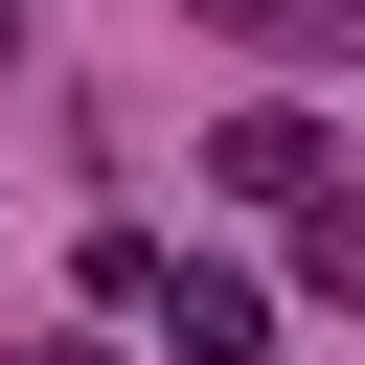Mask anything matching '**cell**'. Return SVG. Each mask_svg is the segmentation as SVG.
I'll return each mask as SVG.
<instances>
[{
	"mask_svg": "<svg viewBox=\"0 0 365 365\" xmlns=\"http://www.w3.org/2000/svg\"><path fill=\"white\" fill-rule=\"evenodd\" d=\"M137 319H160V365H251V342H274V297H251L228 251H160V274H137Z\"/></svg>",
	"mask_w": 365,
	"mask_h": 365,
	"instance_id": "6da1fadb",
	"label": "cell"
},
{
	"mask_svg": "<svg viewBox=\"0 0 365 365\" xmlns=\"http://www.w3.org/2000/svg\"><path fill=\"white\" fill-rule=\"evenodd\" d=\"M274 228H297V274H319V297H365V182H297Z\"/></svg>",
	"mask_w": 365,
	"mask_h": 365,
	"instance_id": "3957f363",
	"label": "cell"
},
{
	"mask_svg": "<svg viewBox=\"0 0 365 365\" xmlns=\"http://www.w3.org/2000/svg\"><path fill=\"white\" fill-rule=\"evenodd\" d=\"M23 365H114V342H23Z\"/></svg>",
	"mask_w": 365,
	"mask_h": 365,
	"instance_id": "5b68a950",
	"label": "cell"
},
{
	"mask_svg": "<svg viewBox=\"0 0 365 365\" xmlns=\"http://www.w3.org/2000/svg\"><path fill=\"white\" fill-rule=\"evenodd\" d=\"M205 182H228V205H297V182H342V137H319V114H228Z\"/></svg>",
	"mask_w": 365,
	"mask_h": 365,
	"instance_id": "7a4b0ae2",
	"label": "cell"
},
{
	"mask_svg": "<svg viewBox=\"0 0 365 365\" xmlns=\"http://www.w3.org/2000/svg\"><path fill=\"white\" fill-rule=\"evenodd\" d=\"M205 23H228V46H342L365 0H205Z\"/></svg>",
	"mask_w": 365,
	"mask_h": 365,
	"instance_id": "277c9868",
	"label": "cell"
}]
</instances>
